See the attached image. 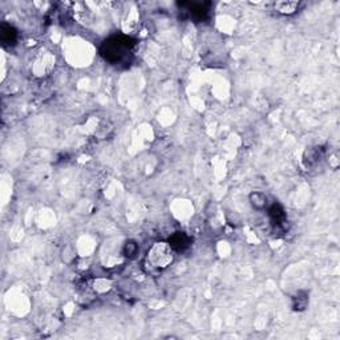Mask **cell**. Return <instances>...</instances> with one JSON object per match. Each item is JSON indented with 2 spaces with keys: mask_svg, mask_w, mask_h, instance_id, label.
<instances>
[{
  "mask_svg": "<svg viewBox=\"0 0 340 340\" xmlns=\"http://www.w3.org/2000/svg\"><path fill=\"white\" fill-rule=\"evenodd\" d=\"M299 2H276L274 4L275 11L282 15H292L299 8Z\"/></svg>",
  "mask_w": 340,
  "mask_h": 340,
  "instance_id": "ba28073f",
  "label": "cell"
},
{
  "mask_svg": "<svg viewBox=\"0 0 340 340\" xmlns=\"http://www.w3.org/2000/svg\"><path fill=\"white\" fill-rule=\"evenodd\" d=\"M323 156V149L320 146L315 148H308L307 150L304 152V156H303V162L307 168L312 166L316 162H319Z\"/></svg>",
  "mask_w": 340,
  "mask_h": 340,
  "instance_id": "52a82bcc",
  "label": "cell"
},
{
  "mask_svg": "<svg viewBox=\"0 0 340 340\" xmlns=\"http://www.w3.org/2000/svg\"><path fill=\"white\" fill-rule=\"evenodd\" d=\"M174 260V250L170 248L169 244L158 242L154 244L148 252L145 264L148 268H150V272H161L165 270L170 263Z\"/></svg>",
  "mask_w": 340,
  "mask_h": 340,
  "instance_id": "7a4b0ae2",
  "label": "cell"
},
{
  "mask_svg": "<svg viewBox=\"0 0 340 340\" xmlns=\"http://www.w3.org/2000/svg\"><path fill=\"white\" fill-rule=\"evenodd\" d=\"M138 252V244H136L134 240H126L124 244V248H122V252H124L125 256L128 258H133L136 254Z\"/></svg>",
  "mask_w": 340,
  "mask_h": 340,
  "instance_id": "8fae6325",
  "label": "cell"
},
{
  "mask_svg": "<svg viewBox=\"0 0 340 340\" xmlns=\"http://www.w3.org/2000/svg\"><path fill=\"white\" fill-rule=\"evenodd\" d=\"M268 216H270L271 224H274L275 228H283V224H286V212L282 206L275 202L274 205L270 206L268 209Z\"/></svg>",
  "mask_w": 340,
  "mask_h": 340,
  "instance_id": "5b68a950",
  "label": "cell"
},
{
  "mask_svg": "<svg viewBox=\"0 0 340 340\" xmlns=\"http://www.w3.org/2000/svg\"><path fill=\"white\" fill-rule=\"evenodd\" d=\"M178 7L186 12L188 18L194 20L196 23H202L209 18L212 3L210 2H181L178 3Z\"/></svg>",
  "mask_w": 340,
  "mask_h": 340,
  "instance_id": "3957f363",
  "label": "cell"
},
{
  "mask_svg": "<svg viewBox=\"0 0 340 340\" xmlns=\"http://www.w3.org/2000/svg\"><path fill=\"white\" fill-rule=\"evenodd\" d=\"M308 306V292L307 291H298L292 298V308L294 311H304Z\"/></svg>",
  "mask_w": 340,
  "mask_h": 340,
  "instance_id": "9c48e42d",
  "label": "cell"
},
{
  "mask_svg": "<svg viewBox=\"0 0 340 340\" xmlns=\"http://www.w3.org/2000/svg\"><path fill=\"white\" fill-rule=\"evenodd\" d=\"M248 200L252 208L256 210H263L267 206V197L260 192H252Z\"/></svg>",
  "mask_w": 340,
  "mask_h": 340,
  "instance_id": "30bf717a",
  "label": "cell"
},
{
  "mask_svg": "<svg viewBox=\"0 0 340 340\" xmlns=\"http://www.w3.org/2000/svg\"><path fill=\"white\" fill-rule=\"evenodd\" d=\"M170 248H173L174 252H185L186 248H190L192 244V238L184 232H177L172 234L169 238Z\"/></svg>",
  "mask_w": 340,
  "mask_h": 340,
  "instance_id": "277c9868",
  "label": "cell"
},
{
  "mask_svg": "<svg viewBox=\"0 0 340 340\" xmlns=\"http://www.w3.org/2000/svg\"><path fill=\"white\" fill-rule=\"evenodd\" d=\"M0 39L3 46H14L18 40V32L12 26L3 23L0 27Z\"/></svg>",
  "mask_w": 340,
  "mask_h": 340,
  "instance_id": "8992f818",
  "label": "cell"
},
{
  "mask_svg": "<svg viewBox=\"0 0 340 340\" xmlns=\"http://www.w3.org/2000/svg\"><path fill=\"white\" fill-rule=\"evenodd\" d=\"M136 40L126 35H113L102 42L100 54L105 62L114 66H129L133 60Z\"/></svg>",
  "mask_w": 340,
  "mask_h": 340,
  "instance_id": "6da1fadb",
  "label": "cell"
}]
</instances>
